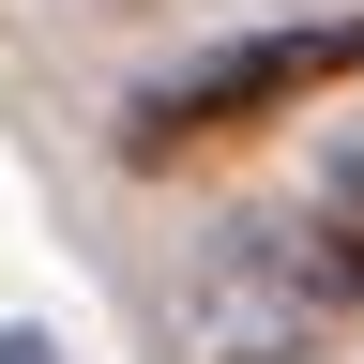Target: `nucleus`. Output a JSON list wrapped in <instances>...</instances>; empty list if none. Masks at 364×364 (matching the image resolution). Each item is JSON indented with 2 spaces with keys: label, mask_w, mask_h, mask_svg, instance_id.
Wrapping results in <instances>:
<instances>
[{
  "label": "nucleus",
  "mask_w": 364,
  "mask_h": 364,
  "mask_svg": "<svg viewBox=\"0 0 364 364\" xmlns=\"http://www.w3.org/2000/svg\"><path fill=\"white\" fill-rule=\"evenodd\" d=\"M364 76V0H318V16H273L243 46H213V61H182L136 91V122H122V167H182V152H213V136H258V122H304L318 91H349Z\"/></svg>",
  "instance_id": "obj_1"
},
{
  "label": "nucleus",
  "mask_w": 364,
  "mask_h": 364,
  "mask_svg": "<svg viewBox=\"0 0 364 364\" xmlns=\"http://www.w3.org/2000/svg\"><path fill=\"white\" fill-rule=\"evenodd\" d=\"M0 364H76L61 334H31V318H16V334H0Z\"/></svg>",
  "instance_id": "obj_2"
}]
</instances>
